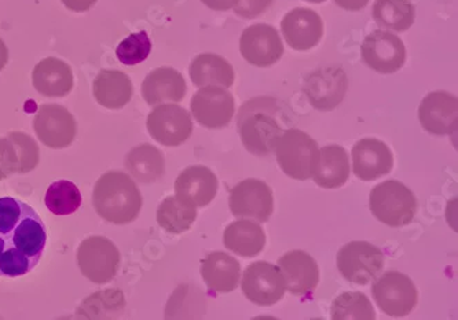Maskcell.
<instances>
[{
  "mask_svg": "<svg viewBox=\"0 0 458 320\" xmlns=\"http://www.w3.org/2000/svg\"><path fill=\"white\" fill-rule=\"evenodd\" d=\"M47 232L39 215L27 202L0 198V276L25 275L39 265Z\"/></svg>",
  "mask_w": 458,
  "mask_h": 320,
  "instance_id": "obj_1",
  "label": "cell"
},
{
  "mask_svg": "<svg viewBox=\"0 0 458 320\" xmlns=\"http://www.w3.org/2000/svg\"><path fill=\"white\" fill-rule=\"evenodd\" d=\"M93 205L105 222L124 225L140 216L143 198L134 179L120 171H111L97 181Z\"/></svg>",
  "mask_w": 458,
  "mask_h": 320,
  "instance_id": "obj_2",
  "label": "cell"
},
{
  "mask_svg": "<svg viewBox=\"0 0 458 320\" xmlns=\"http://www.w3.org/2000/svg\"><path fill=\"white\" fill-rule=\"evenodd\" d=\"M277 101L255 98L242 105L238 112V134L248 152L259 157L273 153L274 140L283 134V122L278 119Z\"/></svg>",
  "mask_w": 458,
  "mask_h": 320,
  "instance_id": "obj_3",
  "label": "cell"
},
{
  "mask_svg": "<svg viewBox=\"0 0 458 320\" xmlns=\"http://www.w3.org/2000/svg\"><path fill=\"white\" fill-rule=\"evenodd\" d=\"M273 153L283 173L295 181L313 178L319 161V146L313 138L298 128L284 130L274 140Z\"/></svg>",
  "mask_w": 458,
  "mask_h": 320,
  "instance_id": "obj_4",
  "label": "cell"
},
{
  "mask_svg": "<svg viewBox=\"0 0 458 320\" xmlns=\"http://www.w3.org/2000/svg\"><path fill=\"white\" fill-rule=\"evenodd\" d=\"M373 216L388 227H403L413 222L417 199L413 191L398 181H387L373 187L369 197Z\"/></svg>",
  "mask_w": 458,
  "mask_h": 320,
  "instance_id": "obj_5",
  "label": "cell"
},
{
  "mask_svg": "<svg viewBox=\"0 0 458 320\" xmlns=\"http://www.w3.org/2000/svg\"><path fill=\"white\" fill-rule=\"evenodd\" d=\"M76 258L83 276L97 285L111 282L120 267L119 249L111 240L101 235L86 238L79 245Z\"/></svg>",
  "mask_w": 458,
  "mask_h": 320,
  "instance_id": "obj_6",
  "label": "cell"
},
{
  "mask_svg": "<svg viewBox=\"0 0 458 320\" xmlns=\"http://www.w3.org/2000/svg\"><path fill=\"white\" fill-rule=\"evenodd\" d=\"M372 296L378 308L393 317L406 316L419 301V291L413 281L405 274L387 271L376 279Z\"/></svg>",
  "mask_w": 458,
  "mask_h": 320,
  "instance_id": "obj_7",
  "label": "cell"
},
{
  "mask_svg": "<svg viewBox=\"0 0 458 320\" xmlns=\"http://www.w3.org/2000/svg\"><path fill=\"white\" fill-rule=\"evenodd\" d=\"M337 268L343 278L355 285H368L384 268V255L373 243L355 240L337 253Z\"/></svg>",
  "mask_w": 458,
  "mask_h": 320,
  "instance_id": "obj_8",
  "label": "cell"
},
{
  "mask_svg": "<svg viewBox=\"0 0 458 320\" xmlns=\"http://www.w3.org/2000/svg\"><path fill=\"white\" fill-rule=\"evenodd\" d=\"M242 289L250 303L260 307L274 306L285 296V279L280 268L266 261H256L245 268Z\"/></svg>",
  "mask_w": 458,
  "mask_h": 320,
  "instance_id": "obj_9",
  "label": "cell"
},
{
  "mask_svg": "<svg viewBox=\"0 0 458 320\" xmlns=\"http://www.w3.org/2000/svg\"><path fill=\"white\" fill-rule=\"evenodd\" d=\"M229 208L238 219L268 222L274 211L273 190L259 179H245L230 191Z\"/></svg>",
  "mask_w": 458,
  "mask_h": 320,
  "instance_id": "obj_10",
  "label": "cell"
},
{
  "mask_svg": "<svg viewBox=\"0 0 458 320\" xmlns=\"http://www.w3.org/2000/svg\"><path fill=\"white\" fill-rule=\"evenodd\" d=\"M150 137L167 147L185 143L193 134V122L188 110L175 104L158 105L146 122Z\"/></svg>",
  "mask_w": 458,
  "mask_h": 320,
  "instance_id": "obj_11",
  "label": "cell"
},
{
  "mask_svg": "<svg viewBox=\"0 0 458 320\" xmlns=\"http://www.w3.org/2000/svg\"><path fill=\"white\" fill-rule=\"evenodd\" d=\"M360 54L366 65L383 74L395 73L406 63L405 45L401 38L387 30H375L366 36Z\"/></svg>",
  "mask_w": 458,
  "mask_h": 320,
  "instance_id": "obj_12",
  "label": "cell"
},
{
  "mask_svg": "<svg viewBox=\"0 0 458 320\" xmlns=\"http://www.w3.org/2000/svg\"><path fill=\"white\" fill-rule=\"evenodd\" d=\"M33 130L43 145L50 148L71 146L78 134L75 117L61 105H42L33 120Z\"/></svg>",
  "mask_w": 458,
  "mask_h": 320,
  "instance_id": "obj_13",
  "label": "cell"
},
{
  "mask_svg": "<svg viewBox=\"0 0 458 320\" xmlns=\"http://www.w3.org/2000/svg\"><path fill=\"white\" fill-rule=\"evenodd\" d=\"M191 109L199 125L211 130L225 128L234 116V97L221 86L201 87L191 98Z\"/></svg>",
  "mask_w": 458,
  "mask_h": 320,
  "instance_id": "obj_14",
  "label": "cell"
},
{
  "mask_svg": "<svg viewBox=\"0 0 458 320\" xmlns=\"http://www.w3.org/2000/svg\"><path fill=\"white\" fill-rule=\"evenodd\" d=\"M347 88V74L339 66L317 69L307 76L303 84V92L311 106L322 112L339 106Z\"/></svg>",
  "mask_w": 458,
  "mask_h": 320,
  "instance_id": "obj_15",
  "label": "cell"
},
{
  "mask_svg": "<svg viewBox=\"0 0 458 320\" xmlns=\"http://www.w3.org/2000/svg\"><path fill=\"white\" fill-rule=\"evenodd\" d=\"M240 53L250 65L258 68L273 66L284 54L280 33L271 25H250L240 38Z\"/></svg>",
  "mask_w": 458,
  "mask_h": 320,
  "instance_id": "obj_16",
  "label": "cell"
},
{
  "mask_svg": "<svg viewBox=\"0 0 458 320\" xmlns=\"http://www.w3.org/2000/svg\"><path fill=\"white\" fill-rule=\"evenodd\" d=\"M420 124L428 134L445 137L457 132V97L446 91L429 92L419 107Z\"/></svg>",
  "mask_w": 458,
  "mask_h": 320,
  "instance_id": "obj_17",
  "label": "cell"
},
{
  "mask_svg": "<svg viewBox=\"0 0 458 320\" xmlns=\"http://www.w3.org/2000/svg\"><path fill=\"white\" fill-rule=\"evenodd\" d=\"M281 32L289 47L307 51L316 47L324 36L321 15L307 7H298L286 13L281 21Z\"/></svg>",
  "mask_w": 458,
  "mask_h": 320,
  "instance_id": "obj_18",
  "label": "cell"
},
{
  "mask_svg": "<svg viewBox=\"0 0 458 320\" xmlns=\"http://www.w3.org/2000/svg\"><path fill=\"white\" fill-rule=\"evenodd\" d=\"M219 181L211 169L193 165L183 169L175 181L176 198L191 208H204L216 197Z\"/></svg>",
  "mask_w": 458,
  "mask_h": 320,
  "instance_id": "obj_19",
  "label": "cell"
},
{
  "mask_svg": "<svg viewBox=\"0 0 458 320\" xmlns=\"http://www.w3.org/2000/svg\"><path fill=\"white\" fill-rule=\"evenodd\" d=\"M393 166V152L381 140L365 138L352 147V171L360 181H372L388 175Z\"/></svg>",
  "mask_w": 458,
  "mask_h": 320,
  "instance_id": "obj_20",
  "label": "cell"
},
{
  "mask_svg": "<svg viewBox=\"0 0 458 320\" xmlns=\"http://www.w3.org/2000/svg\"><path fill=\"white\" fill-rule=\"evenodd\" d=\"M278 268L285 279L286 291L293 296L313 293L319 283L317 261L303 250H292L278 260Z\"/></svg>",
  "mask_w": 458,
  "mask_h": 320,
  "instance_id": "obj_21",
  "label": "cell"
},
{
  "mask_svg": "<svg viewBox=\"0 0 458 320\" xmlns=\"http://www.w3.org/2000/svg\"><path fill=\"white\" fill-rule=\"evenodd\" d=\"M186 92L185 78L176 69L168 66L150 72L142 83V98L150 106L167 102L178 104L185 99Z\"/></svg>",
  "mask_w": 458,
  "mask_h": 320,
  "instance_id": "obj_22",
  "label": "cell"
},
{
  "mask_svg": "<svg viewBox=\"0 0 458 320\" xmlns=\"http://www.w3.org/2000/svg\"><path fill=\"white\" fill-rule=\"evenodd\" d=\"M32 84L36 91L48 98H61L73 89L75 78L68 63L48 56L33 68Z\"/></svg>",
  "mask_w": 458,
  "mask_h": 320,
  "instance_id": "obj_23",
  "label": "cell"
},
{
  "mask_svg": "<svg viewBox=\"0 0 458 320\" xmlns=\"http://www.w3.org/2000/svg\"><path fill=\"white\" fill-rule=\"evenodd\" d=\"M242 267L232 256L212 252L201 261V275L207 288L215 293H232L238 286Z\"/></svg>",
  "mask_w": 458,
  "mask_h": 320,
  "instance_id": "obj_24",
  "label": "cell"
},
{
  "mask_svg": "<svg viewBox=\"0 0 458 320\" xmlns=\"http://www.w3.org/2000/svg\"><path fill=\"white\" fill-rule=\"evenodd\" d=\"M94 98L106 109L119 110L134 96V87L127 74L120 71H101L93 84Z\"/></svg>",
  "mask_w": 458,
  "mask_h": 320,
  "instance_id": "obj_25",
  "label": "cell"
},
{
  "mask_svg": "<svg viewBox=\"0 0 458 320\" xmlns=\"http://www.w3.org/2000/svg\"><path fill=\"white\" fill-rule=\"evenodd\" d=\"M194 86H221L230 88L234 84L235 73L229 61L216 54H199L191 61L189 68Z\"/></svg>",
  "mask_w": 458,
  "mask_h": 320,
  "instance_id": "obj_26",
  "label": "cell"
},
{
  "mask_svg": "<svg viewBox=\"0 0 458 320\" xmlns=\"http://www.w3.org/2000/svg\"><path fill=\"white\" fill-rule=\"evenodd\" d=\"M226 249L242 257L259 255L266 247V234L262 225L250 220H238L227 225L224 232Z\"/></svg>",
  "mask_w": 458,
  "mask_h": 320,
  "instance_id": "obj_27",
  "label": "cell"
},
{
  "mask_svg": "<svg viewBox=\"0 0 458 320\" xmlns=\"http://www.w3.org/2000/svg\"><path fill=\"white\" fill-rule=\"evenodd\" d=\"M350 163L344 148L339 145L325 146L319 150V161L313 178L322 189H339L347 183Z\"/></svg>",
  "mask_w": 458,
  "mask_h": 320,
  "instance_id": "obj_28",
  "label": "cell"
},
{
  "mask_svg": "<svg viewBox=\"0 0 458 320\" xmlns=\"http://www.w3.org/2000/svg\"><path fill=\"white\" fill-rule=\"evenodd\" d=\"M125 168L140 183H156L165 173V160L157 147L150 143H143L128 152Z\"/></svg>",
  "mask_w": 458,
  "mask_h": 320,
  "instance_id": "obj_29",
  "label": "cell"
},
{
  "mask_svg": "<svg viewBox=\"0 0 458 320\" xmlns=\"http://www.w3.org/2000/svg\"><path fill=\"white\" fill-rule=\"evenodd\" d=\"M372 14L381 28L406 32L414 24L416 9L411 0H376Z\"/></svg>",
  "mask_w": 458,
  "mask_h": 320,
  "instance_id": "obj_30",
  "label": "cell"
},
{
  "mask_svg": "<svg viewBox=\"0 0 458 320\" xmlns=\"http://www.w3.org/2000/svg\"><path fill=\"white\" fill-rule=\"evenodd\" d=\"M197 219V209L170 196L164 198L157 209V223L170 234L179 235L189 232Z\"/></svg>",
  "mask_w": 458,
  "mask_h": 320,
  "instance_id": "obj_31",
  "label": "cell"
},
{
  "mask_svg": "<svg viewBox=\"0 0 458 320\" xmlns=\"http://www.w3.org/2000/svg\"><path fill=\"white\" fill-rule=\"evenodd\" d=\"M81 194L79 187L69 181H58L50 184L46 191L45 204L51 214L57 216L75 214L81 205Z\"/></svg>",
  "mask_w": 458,
  "mask_h": 320,
  "instance_id": "obj_32",
  "label": "cell"
},
{
  "mask_svg": "<svg viewBox=\"0 0 458 320\" xmlns=\"http://www.w3.org/2000/svg\"><path fill=\"white\" fill-rule=\"evenodd\" d=\"M331 317L334 320H373L376 319V312L365 294L347 291L335 299Z\"/></svg>",
  "mask_w": 458,
  "mask_h": 320,
  "instance_id": "obj_33",
  "label": "cell"
},
{
  "mask_svg": "<svg viewBox=\"0 0 458 320\" xmlns=\"http://www.w3.org/2000/svg\"><path fill=\"white\" fill-rule=\"evenodd\" d=\"M152 42L146 32L131 33L117 46L116 55L123 65L134 66L148 60Z\"/></svg>",
  "mask_w": 458,
  "mask_h": 320,
  "instance_id": "obj_34",
  "label": "cell"
},
{
  "mask_svg": "<svg viewBox=\"0 0 458 320\" xmlns=\"http://www.w3.org/2000/svg\"><path fill=\"white\" fill-rule=\"evenodd\" d=\"M7 138L12 140L17 150L18 156V173H28L36 166L39 165L40 150L38 143L35 142L32 137H30L24 132L20 131H13L7 134Z\"/></svg>",
  "mask_w": 458,
  "mask_h": 320,
  "instance_id": "obj_35",
  "label": "cell"
},
{
  "mask_svg": "<svg viewBox=\"0 0 458 320\" xmlns=\"http://www.w3.org/2000/svg\"><path fill=\"white\" fill-rule=\"evenodd\" d=\"M101 296L102 303L96 301L93 296L84 301L83 306L78 309V316L81 317H114L117 314L114 309L106 308L107 304L120 303L125 301L124 296L122 291L117 289H107L104 293H99Z\"/></svg>",
  "mask_w": 458,
  "mask_h": 320,
  "instance_id": "obj_36",
  "label": "cell"
},
{
  "mask_svg": "<svg viewBox=\"0 0 458 320\" xmlns=\"http://www.w3.org/2000/svg\"><path fill=\"white\" fill-rule=\"evenodd\" d=\"M18 173V156L9 138H0V181Z\"/></svg>",
  "mask_w": 458,
  "mask_h": 320,
  "instance_id": "obj_37",
  "label": "cell"
},
{
  "mask_svg": "<svg viewBox=\"0 0 458 320\" xmlns=\"http://www.w3.org/2000/svg\"><path fill=\"white\" fill-rule=\"evenodd\" d=\"M273 4V0H240L234 7L235 14L244 18L259 17Z\"/></svg>",
  "mask_w": 458,
  "mask_h": 320,
  "instance_id": "obj_38",
  "label": "cell"
},
{
  "mask_svg": "<svg viewBox=\"0 0 458 320\" xmlns=\"http://www.w3.org/2000/svg\"><path fill=\"white\" fill-rule=\"evenodd\" d=\"M61 2L66 9L75 13L89 12L97 4V0H61Z\"/></svg>",
  "mask_w": 458,
  "mask_h": 320,
  "instance_id": "obj_39",
  "label": "cell"
},
{
  "mask_svg": "<svg viewBox=\"0 0 458 320\" xmlns=\"http://www.w3.org/2000/svg\"><path fill=\"white\" fill-rule=\"evenodd\" d=\"M201 2L215 12H227L234 9L240 0H201Z\"/></svg>",
  "mask_w": 458,
  "mask_h": 320,
  "instance_id": "obj_40",
  "label": "cell"
},
{
  "mask_svg": "<svg viewBox=\"0 0 458 320\" xmlns=\"http://www.w3.org/2000/svg\"><path fill=\"white\" fill-rule=\"evenodd\" d=\"M337 6L347 12H360L366 4H369V0H335Z\"/></svg>",
  "mask_w": 458,
  "mask_h": 320,
  "instance_id": "obj_41",
  "label": "cell"
},
{
  "mask_svg": "<svg viewBox=\"0 0 458 320\" xmlns=\"http://www.w3.org/2000/svg\"><path fill=\"white\" fill-rule=\"evenodd\" d=\"M7 63H9V48L6 43L0 39V71L6 68Z\"/></svg>",
  "mask_w": 458,
  "mask_h": 320,
  "instance_id": "obj_42",
  "label": "cell"
},
{
  "mask_svg": "<svg viewBox=\"0 0 458 320\" xmlns=\"http://www.w3.org/2000/svg\"><path fill=\"white\" fill-rule=\"evenodd\" d=\"M306 2H310V4H324L327 0H306Z\"/></svg>",
  "mask_w": 458,
  "mask_h": 320,
  "instance_id": "obj_43",
  "label": "cell"
}]
</instances>
